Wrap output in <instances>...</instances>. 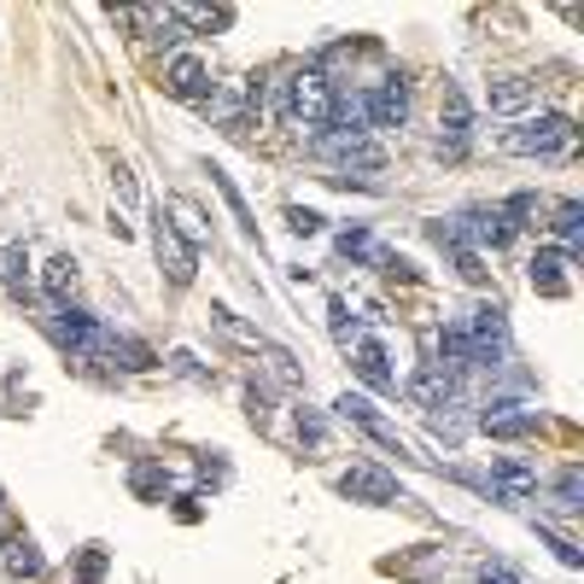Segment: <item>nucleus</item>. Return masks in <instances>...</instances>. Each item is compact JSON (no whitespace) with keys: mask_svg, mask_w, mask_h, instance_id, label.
<instances>
[{"mask_svg":"<svg viewBox=\"0 0 584 584\" xmlns=\"http://www.w3.org/2000/svg\"><path fill=\"white\" fill-rule=\"evenodd\" d=\"M503 152H521V159H573V152H579V129H573V117L544 112V117H526L521 129H509Z\"/></svg>","mask_w":584,"mask_h":584,"instance_id":"nucleus-1","label":"nucleus"},{"mask_svg":"<svg viewBox=\"0 0 584 584\" xmlns=\"http://www.w3.org/2000/svg\"><path fill=\"white\" fill-rule=\"evenodd\" d=\"M281 117H287V129H328V112H334V82L322 77V71H299V77H287L281 82Z\"/></svg>","mask_w":584,"mask_h":584,"instance_id":"nucleus-2","label":"nucleus"},{"mask_svg":"<svg viewBox=\"0 0 584 584\" xmlns=\"http://www.w3.org/2000/svg\"><path fill=\"white\" fill-rule=\"evenodd\" d=\"M462 334H468L474 369H503V357H509V322H503V304H479V311H468Z\"/></svg>","mask_w":584,"mask_h":584,"instance_id":"nucleus-3","label":"nucleus"},{"mask_svg":"<svg viewBox=\"0 0 584 584\" xmlns=\"http://www.w3.org/2000/svg\"><path fill=\"white\" fill-rule=\"evenodd\" d=\"M486 486H491L497 503H526V497H538V468H532L526 456H497Z\"/></svg>","mask_w":584,"mask_h":584,"instance_id":"nucleus-4","label":"nucleus"},{"mask_svg":"<svg viewBox=\"0 0 584 584\" xmlns=\"http://www.w3.org/2000/svg\"><path fill=\"white\" fill-rule=\"evenodd\" d=\"M363 117H369V129H404V117H409V89H404V77L374 82V89L363 94Z\"/></svg>","mask_w":584,"mask_h":584,"instance_id":"nucleus-5","label":"nucleus"},{"mask_svg":"<svg viewBox=\"0 0 584 584\" xmlns=\"http://www.w3.org/2000/svg\"><path fill=\"white\" fill-rule=\"evenodd\" d=\"M456 234L468 240V246H474V240H479V246H509V240L521 234V222H514L503 205H479V211H468L456 222Z\"/></svg>","mask_w":584,"mask_h":584,"instance_id":"nucleus-6","label":"nucleus"},{"mask_svg":"<svg viewBox=\"0 0 584 584\" xmlns=\"http://www.w3.org/2000/svg\"><path fill=\"white\" fill-rule=\"evenodd\" d=\"M152 246H159V264H164V275H170V281H176V287H187V281H194V269H199V252L194 246H187V240L176 234V222H152Z\"/></svg>","mask_w":584,"mask_h":584,"instance_id":"nucleus-7","label":"nucleus"},{"mask_svg":"<svg viewBox=\"0 0 584 584\" xmlns=\"http://www.w3.org/2000/svg\"><path fill=\"white\" fill-rule=\"evenodd\" d=\"M479 427H486L491 439H526V433H538V409H526L514 398H491L479 409Z\"/></svg>","mask_w":584,"mask_h":584,"instance_id":"nucleus-8","label":"nucleus"},{"mask_svg":"<svg viewBox=\"0 0 584 584\" xmlns=\"http://www.w3.org/2000/svg\"><path fill=\"white\" fill-rule=\"evenodd\" d=\"M339 491H346L351 503H398V479L386 468H374V462H357L351 474H339Z\"/></svg>","mask_w":584,"mask_h":584,"instance_id":"nucleus-9","label":"nucleus"},{"mask_svg":"<svg viewBox=\"0 0 584 584\" xmlns=\"http://www.w3.org/2000/svg\"><path fill=\"white\" fill-rule=\"evenodd\" d=\"M322 152H328L339 170H357V176H381V170H386V152L374 147L369 135H357V141H339V135H328Z\"/></svg>","mask_w":584,"mask_h":584,"instance_id":"nucleus-10","label":"nucleus"},{"mask_svg":"<svg viewBox=\"0 0 584 584\" xmlns=\"http://www.w3.org/2000/svg\"><path fill=\"white\" fill-rule=\"evenodd\" d=\"M339 416H346L351 427H363V433H369L374 444H386V451L409 456V451H404V439H398V427H392V421H386V416H381V409H374L369 398H351V392H346V398H339Z\"/></svg>","mask_w":584,"mask_h":584,"instance_id":"nucleus-11","label":"nucleus"},{"mask_svg":"<svg viewBox=\"0 0 584 584\" xmlns=\"http://www.w3.org/2000/svg\"><path fill=\"white\" fill-rule=\"evenodd\" d=\"M54 328H59V339H65V346H71L77 357H106V339H112V334L100 328L94 316H82V311H59Z\"/></svg>","mask_w":584,"mask_h":584,"instance_id":"nucleus-12","label":"nucleus"},{"mask_svg":"<svg viewBox=\"0 0 584 584\" xmlns=\"http://www.w3.org/2000/svg\"><path fill=\"white\" fill-rule=\"evenodd\" d=\"M439 124H444V141H439V152H456L468 147V135H474V112H468V94L462 89H444V106H439Z\"/></svg>","mask_w":584,"mask_h":584,"instance_id":"nucleus-13","label":"nucleus"},{"mask_svg":"<svg viewBox=\"0 0 584 584\" xmlns=\"http://www.w3.org/2000/svg\"><path fill=\"white\" fill-rule=\"evenodd\" d=\"M164 89L176 100H205V94H211V71H205V59L176 54V59H170V71H164Z\"/></svg>","mask_w":584,"mask_h":584,"instance_id":"nucleus-14","label":"nucleus"},{"mask_svg":"<svg viewBox=\"0 0 584 584\" xmlns=\"http://www.w3.org/2000/svg\"><path fill=\"white\" fill-rule=\"evenodd\" d=\"M456 374L451 369H439V363H427L416 381H409V398H416L421 409H444V404H456Z\"/></svg>","mask_w":584,"mask_h":584,"instance_id":"nucleus-15","label":"nucleus"},{"mask_svg":"<svg viewBox=\"0 0 584 584\" xmlns=\"http://www.w3.org/2000/svg\"><path fill=\"white\" fill-rule=\"evenodd\" d=\"M439 240V252H451V264H456V275L462 281H486V269H479V252L468 246V240L456 234V222H433V229H427Z\"/></svg>","mask_w":584,"mask_h":584,"instance_id":"nucleus-16","label":"nucleus"},{"mask_svg":"<svg viewBox=\"0 0 584 584\" xmlns=\"http://www.w3.org/2000/svg\"><path fill=\"white\" fill-rule=\"evenodd\" d=\"M532 292H544V299H567V257L561 252H538V257H532Z\"/></svg>","mask_w":584,"mask_h":584,"instance_id":"nucleus-17","label":"nucleus"},{"mask_svg":"<svg viewBox=\"0 0 584 584\" xmlns=\"http://www.w3.org/2000/svg\"><path fill=\"white\" fill-rule=\"evenodd\" d=\"M549 229L561 234V257H567V264H573V257L584 252V205H579V199L556 205V222H549Z\"/></svg>","mask_w":584,"mask_h":584,"instance_id":"nucleus-18","label":"nucleus"},{"mask_svg":"<svg viewBox=\"0 0 584 584\" xmlns=\"http://www.w3.org/2000/svg\"><path fill=\"white\" fill-rule=\"evenodd\" d=\"M7 573H12V579H42V573H47V561H42L36 538L12 532V538H7Z\"/></svg>","mask_w":584,"mask_h":584,"instance_id":"nucleus-19","label":"nucleus"},{"mask_svg":"<svg viewBox=\"0 0 584 584\" xmlns=\"http://www.w3.org/2000/svg\"><path fill=\"white\" fill-rule=\"evenodd\" d=\"M357 374H363L374 392H398V374L386 369V346H374V339H363V346H357Z\"/></svg>","mask_w":584,"mask_h":584,"instance_id":"nucleus-20","label":"nucleus"},{"mask_svg":"<svg viewBox=\"0 0 584 584\" xmlns=\"http://www.w3.org/2000/svg\"><path fill=\"white\" fill-rule=\"evenodd\" d=\"M170 24H187V30H229L234 24V7H170Z\"/></svg>","mask_w":584,"mask_h":584,"instance_id":"nucleus-21","label":"nucleus"},{"mask_svg":"<svg viewBox=\"0 0 584 584\" xmlns=\"http://www.w3.org/2000/svg\"><path fill=\"white\" fill-rule=\"evenodd\" d=\"M521 106H532V82L526 77H497L491 82V112H521Z\"/></svg>","mask_w":584,"mask_h":584,"instance_id":"nucleus-22","label":"nucleus"},{"mask_svg":"<svg viewBox=\"0 0 584 584\" xmlns=\"http://www.w3.org/2000/svg\"><path fill=\"white\" fill-rule=\"evenodd\" d=\"M106 357H112V363H124V369H152V363H159L141 339H117V334L106 339Z\"/></svg>","mask_w":584,"mask_h":584,"instance_id":"nucleus-23","label":"nucleus"},{"mask_svg":"<svg viewBox=\"0 0 584 584\" xmlns=\"http://www.w3.org/2000/svg\"><path fill=\"white\" fill-rule=\"evenodd\" d=\"M556 509H561V514H579V509H584V474H579V468H561V479H556Z\"/></svg>","mask_w":584,"mask_h":584,"instance_id":"nucleus-24","label":"nucleus"},{"mask_svg":"<svg viewBox=\"0 0 584 584\" xmlns=\"http://www.w3.org/2000/svg\"><path fill=\"white\" fill-rule=\"evenodd\" d=\"M0 281H7L12 292H24V281H30V257H24V246H7V252H0Z\"/></svg>","mask_w":584,"mask_h":584,"instance_id":"nucleus-25","label":"nucleus"},{"mask_svg":"<svg viewBox=\"0 0 584 584\" xmlns=\"http://www.w3.org/2000/svg\"><path fill=\"white\" fill-rule=\"evenodd\" d=\"M71 287H77V264H71V257H54V264H47V292L65 304V299H71Z\"/></svg>","mask_w":584,"mask_h":584,"instance_id":"nucleus-26","label":"nucleus"},{"mask_svg":"<svg viewBox=\"0 0 584 584\" xmlns=\"http://www.w3.org/2000/svg\"><path fill=\"white\" fill-rule=\"evenodd\" d=\"M211 182L222 187V199H229V211L240 217V229H246V234H257V222H252V211H246V199H240V187H234L229 176H222V170H211Z\"/></svg>","mask_w":584,"mask_h":584,"instance_id":"nucleus-27","label":"nucleus"},{"mask_svg":"<svg viewBox=\"0 0 584 584\" xmlns=\"http://www.w3.org/2000/svg\"><path fill=\"white\" fill-rule=\"evenodd\" d=\"M129 479H135V491H141V497H164V486H170L159 462H141V468H135Z\"/></svg>","mask_w":584,"mask_h":584,"instance_id":"nucleus-28","label":"nucleus"},{"mask_svg":"<svg viewBox=\"0 0 584 584\" xmlns=\"http://www.w3.org/2000/svg\"><path fill=\"white\" fill-rule=\"evenodd\" d=\"M339 252H346V257H374L381 246L369 240V229H339Z\"/></svg>","mask_w":584,"mask_h":584,"instance_id":"nucleus-29","label":"nucleus"},{"mask_svg":"<svg viewBox=\"0 0 584 584\" xmlns=\"http://www.w3.org/2000/svg\"><path fill=\"white\" fill-rule=\"evenodd\" d=\"M328 322H334V339H339V346H351V311H346V299H328Z\"/></svg>","mask_w":584,"mask_h":584,"instance_id":"nucleus-30","label":"nucleus"},{"mask_svg":"<svg viewBox=\"0 0 584 584\" xmlns=\"http://www.w3.org/2000/svg\"><path fill=\"white\" fill-rule=\"evenodd\" d=\"M106 573V549H82V567H77V584H100Z\"/></svg>","mask_w":584,"mask_h":584,"instance_id":"nucleus-31","label":"nucleus"},{"mask_svg":"<svg viewBox=\"0 0 584 584\" xmlns=\"http://www.w3.org/2000/svg\"><path fill=\"white\" fill-rule=\"evenodd\" d=\"M287 229H292V234H316V229H322V217H316V211H304V205H292V211H287Z\"/></svg>","mask_w":584,"mask_h":584,"instance_id":"nucleus-32","label":"nucleus"},{"mask_svg":"<svg viewBox=\"0 0 584 584\" xmlns=\"http://www.w3.org/2000/svg\"><path fill=\"white\" fill-rule=\"evenodd\" d=\"M112 187H117V199H124V205H135V170L129 164L112 170Z\"/></svg>","mask_w":584,"mask_h":584,"instance_id":"nucleus-33","label":"nucleus"},{"mask_svg":"<svg viewBox=\"0 0 584 584\" xmlns=\"http://www.w3.org/2000/svg\"><path fill=\"white\" fill-rule=\"evenodd\" d=\"M544 544H549V549H556V556H561L567 567H579V561H584V556H579V549H573V544H567V538H556V532H549V526H544Z\"/></svg>","mask_w":584,"mask_h":584,"instance_id":"nucleus-34","label":"nucleus"},{"mask_svg":"<svg viewBox=\"0 0 584 584\" xmlns=\"http://www.w3.org/2000/svg\"><path fill=\"white\" fill-rule=\"evenodd\" d=\"M479 584H521V579H514L503 561H491V567H479Z\"/></svg>","mask_w":584,"mask_h":584,"instance_id":"nucleus-35","label":"nucleus"},{"mask_svg":"<svg viewBox=\"0 0 584 584\" xmlns=\"http://www.w3.org/2000/svg\"><path fill=\"white\" fill-rule=\"evenodd\" d=\"M176 217H182V229H187V246H199V240H205V229H199V217H194V211H187V205H176Z\"/></svg>","mask_w":584,"mask_h":584,"instance_id":"nucleus-36","label":"nucleus"}]
</instances>
